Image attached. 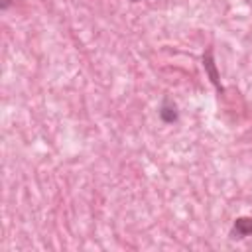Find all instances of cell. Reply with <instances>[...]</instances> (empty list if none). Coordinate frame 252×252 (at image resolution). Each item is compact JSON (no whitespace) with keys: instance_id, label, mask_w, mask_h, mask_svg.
I'll use <instances>...</instances> for the list:
<instances>
[{"instance_id":"1","label":"cell","mask_w":252,"mask_h":252,"mask_svg":"<svg viewBox=\"0 0 252 252\" xmlns=\"http://www.w3.org/2000/svg\"><path fill=\"white\" fill-rule=\"evenodd\" d=\"M203 67H205V73L209 75L213 87L219 91V93H224V87L220 85V75L217 71V63H215V55H213V47H207V51L203 53Z\"/></svg>"},{"instance_id":"2","label":"cell","mask_w":252,"mask_h":252,"mask_svg":"<svg viewBox=\"0 0 252 252\" xmlns=\"http://www.w3.org/2000/svg\"><path fill=\"white\" fill-rule=\"evenodd\" d=\"M158 114H159L161 122H165V124H173V122H177V118H179V114H177V106H175V102H173L169 96H163Z\"/></svg>"},{"instance_id":"3","label":"cell","mask_w":252,"mask_h":252,"mask_svg":"<svg viewBox=\"0 0 252 252\" xmlns=\"http://www.w3.org/2000/svg\"><path fill=\"white\" fill-rule=\"evenodd\" d=\"M252 236V217H238L232 224V238Z\"/></svg>"},{"instance_id":"4","label":"cell","mask_w":252,"mask_h":252,"mask_svg":"<svg viewBox=\"0 0 252 252\" xmlns=\"http://www.w3.org/2000/svg\"><path fill=\"white\" fill-rule=\"evenodd\" d=\"M10 4H12V0H2V2H0V10H8Z\"/></svg>"},{"instance_id":"5","label":"cell","mask_w":252,"mask_h":252,"mask_svg":"<svg viewBox=\"0 0 252 252\" xmlns=\"http://www.w3.org/2000/svg\"><path fill=\"white\" fill-rule=\"evenodd\" d=\"M132 2H140V0H132Z\"/></svg>"}]
</instances>
